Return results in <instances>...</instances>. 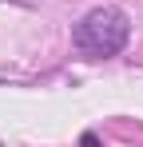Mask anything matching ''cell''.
I'll return each mask as SVG.
<instances>
[{"label":"cell","instance_id":"cell-1","mask_svg":"<svg viewBox=\"0 0 143 147\" xmlns=\"http://www.w3.org/2000/svg\"><path fill=\"white\" fill-rule=\"evenodd\" d=\"M127 40H131V16L123 8H115V4L84 12L76 20V28H72V44L88 60H111V56H119L127 48Z\"/></svg>","mask_w":143,"mask_h":147},{"label":"cell","instance_id":"cell-2","mask_svg":"<svg viewBox=\"0 0 143 147\" xmlns=\"http://www.w3.org/2000/svg\"><path fill=\"white\" fill-rule=\"evenodd\" d=\"M80 147H99V139H95V131H84V139H80Z\"/></svg>","mask_w":143,"mask_h":147}]
</instances>
